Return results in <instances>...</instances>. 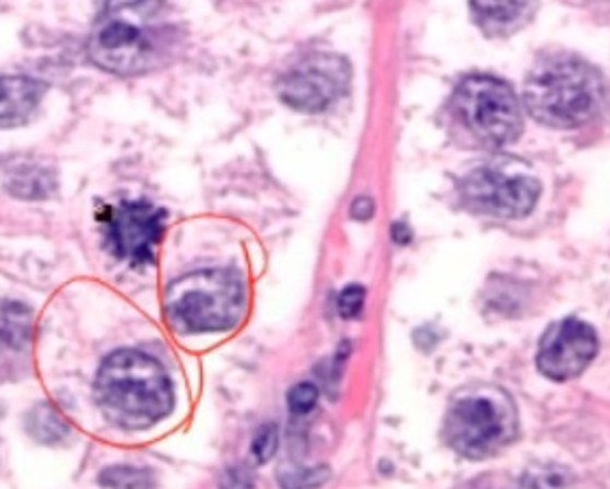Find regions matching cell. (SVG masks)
<instances>
[{
	"mask_svg": "<svg viewBox=\"0 0 610 489\" xmlns=\"http://www.w3.org/2000/svg\"><path fill=\"white\" fill-rule=\"evenodd\" d=\"M517 429L515 400L497 385H469L456 392L445 414L449 446L469 459L502 453L515 442Z\"/></svg>",
	"mask_w": 610,
	"mask_h": 489,
	"instance_id": "4",
	"label": "cell"
},
{
	"mask_svg": "<svg viewBox=\"0 0 610 489\" xmlns=\"http://www.w3.org/2000/svg\"><path fill=\"white\" fill-rule=\"evenodd\" d=\"M164 308L173 328L186 335L232 330L245 313V287L227 269L195 271L166 289Z\"/></svg>",
	"mask_w": 610,
	"mask_h": 489,
	"instance_id": "5",
	"label": "cell"
},
{
	"mask_svg": "<svg viewBox=\"0 0 610 489\" xmlns=\"http://www.w3.org/2000/svg\"><path fill=\"white\" fill-rule=\"evenodd\" d=\"M26 427H28V433H31L37 442H44V444L59 442V440L68 433V427H66L63 418H59V414H57L52 407H48V405L37 407V409L28 416Z\"/></svg>",
	"mask_w": 610,
	"mask_h": 489,
	"instance_id": "15",
	"label": "cell"
},
{
	"mask_svg": "<svg viewBox=\"0 0 610 489\" xmlns=\"http://www.w3.org/2000/svg\"><path fill=\"white\" fill-rule=\"evenodd\" d=\"M44 96V83L20 77L0 74V129L24 125Z\"/></svg>",
	"mask_w": 610,
	"mask_h": 489,
	"instance_id": "12",
	"label": "cell"
},
{
	"mask_svg": "<svg viewBox=\"0 0 610 489\" xmlns=\"http://www.w3.org/2000/svg\"><path fill=\"white\" fill-rule=\"evenodd\" d=\"M539 195V179L511 162L482 166L462 182L465 201L473 210L500 219H521L530 214Z\"/></svg>",
	"mask_w": 610,
	"mask_h": 489,
	"instance_id": "7",
	"label": "cell"
},
{
	"mask_svg": "<svg viewBox=\"0 0 610 489\" xmlns=\"http://www.w3.org/2000/svg\"><path fill=\"white\" fill-rule=\"evenodd\" d=\"M101 486H114V488H146L153 486L151 477L142 470L133 468H109L101 477Z\"/></svg>",
	"mask_w": 610,
	"mask_h": 489,
	"instance_id": "16",
	"label": "cell"
},
{
	"mask_svg": "<svg viewBox=\"0 0 610 489\" xmlns=\"http://www.w3.org/2000/svg\"><path fill=\"white\" fill-rule=\"evenodd\" d=\"M526 107L543 125L574 129L598 116L605 79L587 61L570 55L541 59L526 81Z\"/></svg>",
	"mask_w": 610,
	"mask_h": 489,
	"instance_id": "3",
	"label": "cell"
},
{
	"mask_svg": "<svg viewBox=\"0 0 610 489\" xmlns=\"http://www.w3.org/2000/svg\"><path fill=\"white\" fill-rule=\"evenodd\" d=\"M177 26L164 0H107L90 35L92 61L114 74H142L166 61Z\"/></svg>",
	"mask_w": 610,
	"mask_h": 489,
	"instance_id": "1",
	"label": "cell"
},
{
	"mask_svg": "<svg viewBox=\"0 0 610 489\" xmlns=\"http://www.w3.org/2000/svg\"><path fill=\"white\" fill-rule=\"evenodd\" d=\"M598 354V337L591 326L578 319L554 324L539 346L537 365L552 381H570L585 372Z\"/></svg>",
	"mask_w": 610,
	"mask_h": 489,
	"instance_id": "10",
	"label": "cell"
},
{
	"mask_svg": "<svg viewBox=\"0 0 610 489\" xmlns=\"http://www.w3.org/2000/svg\"><path fill=\"white\" fill-rule=\"evenodd\" d=\"M96 400L112 424L142 431L171 414L173 387L155 359L120 350L109 354L98 370Z\"/></svg>",
	"mask_w": 610,
	"mask_h": 489,
	"instance_id": "2",
	"label": "cell"
},
{
	"mask_svg": "<svg viewBox=\"0 0 610 489\" xmlns=\"http://www.w3.org/2000/svg\"><path fill=\"white\" fill-rule=\"evenodd\" d=\"M4 188L22 199H44L55 190V177L50 173H46L42 166H20L15 168L7 182Z\"/></svg>",
	"mask_w": 610,
	"mask_h": 489,
	"instance_id": "14",
	"label": "cell"
},
{
	"mask_svg": "<svg viewBox=\"0 0 610 489\" xmlns=\"http://www.w3.org/2000/svg\"><path fill=\"white\" fill-rule=\"evenodd\" d=\"M33 315L20 302L0 300V348L22 350L31 339Z\"/></svg>",
	"mask_w": 610,
	"mask_h": 489,
	"instance_id": "13",
	"label": "cell"
},
{
	"mask_svg": "<svg viewBox=\"0 0 610 489\" xmlns=\"http://www.w3.org/2000/svg\"><path fill=\"white\" fill-rule=\"evenodd\" d=\"M362 304H364V289H362V287H355V284L347 287V289L340 293V298H338V311H340V315L347 317V319L360 315Z\"/></svg>",
	"mask_w": 610,
	"mask_h": 489,
	"instance_id": "19",
	"label": "cell"
},
{
	"mask_svg": "<svg viewBox=\"0 0 610 489\" xmlns=\"http://www.w3.org/2000/svg\"><path fill=\"white\" fill-rule=\"evenodd\" d=\"M349 74V63L342 57L312 55L284 77L280 92L295 109L320 112L347 90Z\"/></svg>",
	"mask_w": 610,
	"mask_h": 489,
	"instance_id": "9",
	"label": "cell"
},
{
	"mask_svg": "<svg viewBox=\"0 0 610 489\" xmlns=\"http://www.w3.org/2000/svg\"><path fill=\"white\" fill-rule=\"evenodd\" d=\"M451 112L465 133L484 149H500L521 133V107L513 88L489 74H469L456 88Z\"/></svg>",
	"mask_w": 610,
	"mask_h": 489,
	"instance_id": "6",
	"label": "cell"
},
{
	"mask_svg": "<svg viewBox=\"0 0 610 489\" xmlns=\"http://www.w3.org/2000/svg\"><path fill=\"white\" fill-rule=\"evenodd\" d=\"M471 18L489 37H508L532 22L539 0H471Z\"/></svg>",
	"mask_w": 610,
	"mask_h": 489,
	"instance_id": "11",
	"label": "cell"
},
{
	"mask_svg": "<svg viewBox=\"0 0 610 489\" xmlns=\"http://www.w3.org/2000/svg\"><path fill=\"white\" fill-rule=\"evenodd\" d=\"M353 208H360V212H357V210L353 212L357 219H368V217L373 214V203H371L368 199H360Z\"/></svg>",
	"mask_w": 610,
	"mask_h": 489,
	"instance_id": "20",
	"label": "cell"
},
{
	"mask_svg": "<svg viewBox=\"0 0 610 489\" xmlns=\"http://www.w3.org/2000/svg\"><path fill=\"white\" fill-rule=\"evenodd\" d=\"M316 400H318L316 387L309 385V383H300V385H295V387L291 389V394H289V409H291L295 416H305V414H309V411L314 409Z\"/></svg>",
	"mask_w": 610,
	"mask_h": 489,
	"instance_id": "17",
	"label": "cell"
},
{
	"mask_svg": "<svg viewBox=\"0 0 610 489\" xmlns=\"http://www.w3.org/2000/svg\"><path fill=\"white\" fill-rule=\"evenodd\" d=\"M275 451H278V431H275V427H265L256 435V440L251 444V453H254L256 462L265 464V462H269L273 457Z\"/></svg>",
	"mask_w": 610,
	"mask_h": 489,
	"instance_id": "18",
	"label": "cell"
},
{
	"mask_svg": "<svg viewBox=\"0 0 610 489\" xmlns=\"http://www.w3.org/2000/svg\"><path fill=\"white\" fill-rule=\"evenodd\" d=\"M164 219L166 212L146 201H122L107 212L105 243L116 258L129 265H151L164 232Z\"/></svg>",
	"mask_w": 610,
	"mask_h": 489,
	"instance_id": "8",
	"label": "cell"
}]
</instances>
